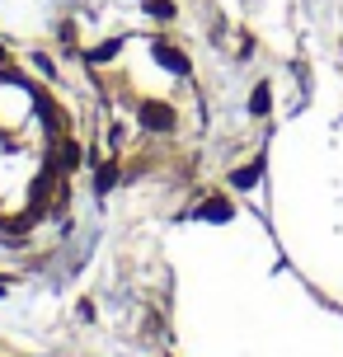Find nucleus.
<instances>
[{"mask_svg":"<svg viewBox=\"0 0 343 357\" xmlns=\"http://www.w3.org/2000/svg\"><path fill=\"white\" fill-rule=\"evenodd\" d=\"M155 61H160L165 71H179V75H188V56H183L179 47H169V43H155Z\"/></svg>","mask_w":343,"mask_h":357,"instance_id":"nucleus-2","label":"nucleus"},{"mask_svg":"<svg viewBox=\"0 0 343 357\" xmlns=\"http://www.w3.org/2000/svg\"><path fill=\"white\" fill-rule=\"evenodd\" d=\"M113 183H118V169H113V165H104V169H99V174H94V193L104 197L113 188Z\"/></svg>","mask_w":343,"mask_h":357,"instance_id":"nucleus-5","label":"nucleus"},{"mask_svg":"<svg viewBox=\"0 0 343 357\" xmlns=\"http://www.w3.org/2000/svg\"><path fill=\"white\" fill-rule=\"evenodd\" d=\"M61 160H66V169H75V160H80V146L66 142V146H61Z\"/></svg>","mask_w":343,"mask_h":357,"instance_id":"nucleus-9","label":"nucleus"},{"mask_svg":"<svg viewBox=\"0 0 343 357\" xmlns=\"http://www.w3.org/2000/svg\"><path fill=\"white\" fill-rule=\"evenodd\" d=\"M118 47H123V38H113V43H99L90 52V61H109V56H118Z\"/></svg>","mask_w":343,"mask_h":357,"instance_id":"nucleus-6","label":"nucleus"},{"mask_svg":"<svg viewBox=\"0 0 343 357\" xmlns=\"http://www.w3.org/2000/svg\"><path fill=\"white\" fill-rule=\"evenodd\" d=\"M142 5H146L155 19H174V5H169V0H142Z\"/></svg>","mask_w":343,"mask_h":357,"instance_id":"nucleus-7","label":"nucleus"},{"mask_svg":"<svg viewBox=\"0 0 343 357\" xmlns=\"http://www.w3.org/2000/svg\"><path fill=\"white\" fill-rule=\"evenodd\" d=\"M268 104H273L268 85H259V89H254V94H250V113H254V118H264V113H268Z\"/></svg>","mask_w":343,"mask_h":357,"instance_id":"nucleus-4","label":"nucleus"},{"mask_svg":"<svg viewBox=\"0 0 343 357\" xmlns=\"http://www.w3.org/2000/svg\"><path fill=\"white\" fill-rule=\"evenodd\" d=\"M259 178H264V165L254 160V165H245V169H235V174H231V183H235V188H254Z\"/></svg>","mask_w":343,"mask_h":357,"instance_id":"nucleus-3","label":"nucleus"},{"mask_svg":"<svg viewBox=\"0 0 343 357\" xmlns=\"http://www.w3.org/2000/svg\"><path fill=\"white\" fill-rule=\"evenodd\" d=\"M202 216H207V221H226L231 207H226V202H212V207H202Z\"/></svg>","mask_w":343,"mask_h":357,"instance_id":"nucleus-8","label":"nucleus"},{"mask_svg":"<svg viewBox=\"0 0 343 357\" xmlns=\"http://www.w3.org/2000/svg\"><path fill=\"white\" fill-rule=\"evenodd\" d=\"M142 127H151V132H169V127H174V108L146 99L142 104Z\"/></svg>","mask_w":343,"mask_h":357,"instance_id":"nucleus-1","label":"nucleus"}]
</instances>
